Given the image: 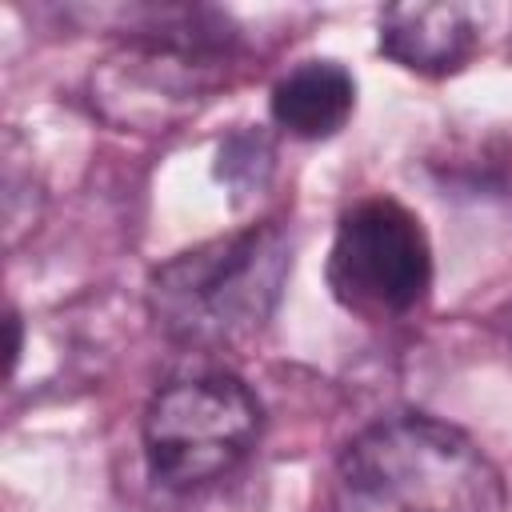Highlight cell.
I'll return each instance as SVG.
<instances>
[{"instance_id":"cell-1","label":"cell","mask_w":512,"mask_h":512,"mask_svg":"<svg viewBox=\"0 0 512 512\" xmlns=\"http://www.w3.org/2000/svg\"><path fill=\"white\" fill-rule=\"evenodd\" d=\"M336 512H504L500 468L460 428L404 412L364 428L336 460Z\"/></svg>"},{"instance_id":"cell-2","label":"cell","mask_w":512,"mask_h":512,"mask_svg":"<svg viewBox=\"0 0 512 512\" xmlns=\"http://www.w3.org/2000/svg\"><path fill=\"white\" fill-rule=\"evenodd\" d=\"M232 48L236 32L212 8H136L124 44L92 68V108L120 128L168 132L212 100Z\"/></svg>"},{"instance_id":"cell-3","label":"cell","mask_w":512,"mask_h":512,"mask_svg":"<svg viewBox=\"0 0 512 512\" xmlns=\"http://www.w3.org/2000/svg\"><path fill=\"white\" fill-rule=\"evenodd\" d=\"M288 272L292 236L276 220L248 224L152 268L148 312L184 348H236L272 320Z\"/></svg>"},{"instance_id":"cell-4","label":"cell","mask_w":512,"mask_h":512,"mask_svg":"<svg viewBox=\"0 0 512 512\" xmlns=\"http://www.w3.org/2000/svg\"><path fill=\"white\" fill-rule=\"evenodd\" d=\"M264 412L252 388L228 372L168 380L144 408V460L156 484L188 492L228 476L260 436Z\"/></svg>"},{"instance_id":"cell-5","label":"cell","mask_w":512,"mask_h":512,"mask_svg":"<svg viewBox=\"0 0 512 512\" xmlns=\"http://www.w3.org/2000/svg\"><path fill=\"white\" fill-rule=\"evenodd\" d=\"M332 296L368 320H392L412 312L432 284V248L416 212L392 196H368L352 204L328 248Z\"/></svg>"},{"instance_id":"cell-6","label":"cell","mask_w":512,"mask_h":512,"mask_svg":"<svg viewBox=\"0 0 512 512\" xmlns=\"http://www.w3.org/2000/svg\"><path fill=\"white\" fill-rule=\"evenodd\" d=\"M476 16L468 4H388L380 12V52L408 72L448 76L476 52Z\"/></svg>"},{"instance_id":"cell-7","label":"cell","mask_w":512,"mask_h":512,"mask_svg":"<svg viewBox=\"0 0 512 512\" xmlns=\"http://www.w3.org/2000/svg\"><path fill=\"white\" fill-rule=\"evenodd\" d=\"M356 108V80L336 60H304L272 84L268 112L296 140L336 136Z\"/></svg>"},{"instance_id":"cell-8","label":"cell","mask_w":512,"mask_h":512,"mask_svg":"<svg viewBox=\"0 0 512 512\" xmlns=\"http://www.w3.org/2000/svg\"><path fill=\"white\" fill-rule=\"evenodd\" d=\"M252 160L256 164H272V148H268V140L260 136V132H236L228 144H220V180H228L236 192H252V188H260L264 184V176L268 172H260V168H252Z\"/></svg>"}]
</instances>
